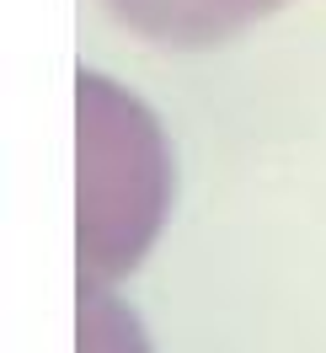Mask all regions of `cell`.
<instances>
[{
	"instance_id": "obj_3",
	"label": "cell",
	"mask_w": 326,
	"mask_h": 353,
	"mask_svg": "<svg viewBox=\"0 0 326 353\" xmlns=\"http://www.w3.org/2000/svg\"><path fill=\"white\" fill-rule=\"evenodd\" d=\"M81 353H150V348H145L129 310L118 300H108V289H86V300H81Z\"/></svg>"
},
{
	"instance_id": "obj_2",
	"label": "cell",
	"mask_w": 326,
	"mask_h": 353,
	"mask_svg": "<svg viewBox=\"0 0 326 353\" xmlns=\"http://www.w3.org/2000/svg\"><path fill=\"white\" fill-rule=\"evenodd\" d=\"M108 6L139 38H155L172 48H209L236 38L241 27L262 22L283 0H108Z\"/></svg>"
},
{
	"instance_id": "obj_1",
	"label": "cell",
	"mask_w": 326,
	"mask_h": 353,
	"mask_svg": "<svg viewBox=\"0 0 326 353\" xmlns=\"http://www.w3.org/2000/svg\"><path fill=\"white\" fill-rule=\"evenodd\" d=\"M172 161L155 118L102 75H81V273L86 289L129 273L161 230Z\"/></svg>"
}]
</instances>
